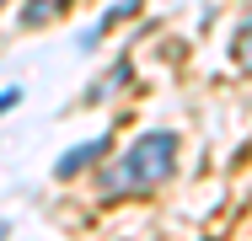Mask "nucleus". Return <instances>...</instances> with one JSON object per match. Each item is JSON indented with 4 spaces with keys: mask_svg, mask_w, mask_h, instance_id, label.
<instances>
[{
    "mask_svg": "<svg viewBox=\"0 0 252 241\" xmlns=\"http://www.w3.org/2000/svg\"><path fill=\"white\" fill-rule=\"evenodd\" d=\"M0 236H5V231H0Z\"/></svg>",
    "mask_w": 252,
    "mask_h": 241,
    "instance_id": "nucleus-5",
    "label": "nucleus"
},
{
    "mask_svg": "<svg viewBox=\"0 0 252 241\" xmlns=\"http://www.w3.org/2000/svg\"><path fill=\"white\" fill-rule=\"evenodd\" d=\"M177 172V134L172 129H145L140 140L118 155L113 172H102V193L124 198V193H151Z\"/></svg>",
    "mask_w": 252,
    "mask_h": 241,
    "instance_id": "nucleus-1",
    "label": "nucleus"
},
{
    "mask_svg": "<svg viewBox=\"0 0 252 241\" xmlns=\"http://www.w3.org/2000/svg\"><path fill=\"white\" fill-rule=\"evenodd\" d=\"M16 102H22V91H16V86H5V91H0V113H11Z\"/></svg>",
    "mask_w": 252,
    "mask_h": 241,
    "instance_id": "nucleus-4",
    "label": "nucleus"
},
{
    "mask_svg": "<svg viewBox=\"0 0 252 241\" xmlns=\"http://www.w3.org/2000/svg\"><path fill=\"white\" fill-rule=\"evenodd\" d=\"M107 150H113V134H97V140H86V145H75V150H64V155L54 161V177H64V182H70V177H81V172H86L92 161H102Z\"/></svg>",
    "mask_w": 252,
    "mask_h": 241,
    "instance_id": "nucleus-2",
    "label": "nucleus"
},
{
    "mask_svg": "<svg viewBox=\"0 0 252 241\" xmlns=\"http://www.w3.org/2000/svg\"><path fill=\"white\" fill-rule=\"evenodd\" d=\"M231 54H236V64L252 70V11L242 16V27H236V48H231Z\"/></svg>",
    "mask_w": 252,
    "mask_h": 241,
    "instance_id": "nucleus-3",
    "label": "nucleus"
}]
</instances>
